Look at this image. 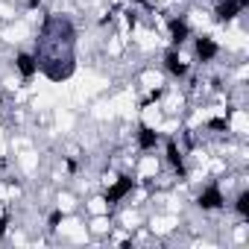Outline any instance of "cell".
<instances>
[{"instance_id":"cell-1","label":"cell","mask_w":249,"mask_h":249,"mask_svg":"<svg viewBox=\"0 0 249 249\" xmlns=\"http://www.w3.org/2000/svg\"><path fill=\"white\" fill-rule=\"evenodd\" d=\"M53 208L62 211V214H73V211L82 208V196H79L71 185H62V188H56V194H53Z\"/></svg>"},{"instance_id":"cell-2","label":"cell","mask_w":249,"mask_h":249,"mask_svg":"<svg viewBox=\"0 0 249 249\" xmlns=\"http://www.w3.org/2000/svg\"><path fill=\"white\" fill-rule=\"evenodd\" d=\"M161 120H164V111H161L159 100H156V103H144V106H138V123H141V126L159 129V123H161Z\"/></svg>"}]
</instances>
